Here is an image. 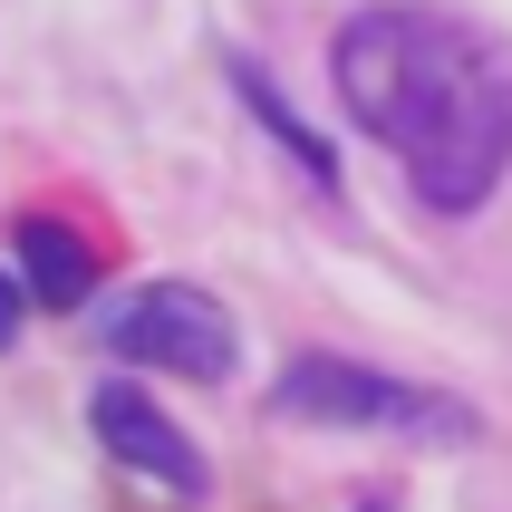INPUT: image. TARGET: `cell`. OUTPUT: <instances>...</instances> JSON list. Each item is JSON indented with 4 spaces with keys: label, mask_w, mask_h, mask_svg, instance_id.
Here are the masks:
<instances>
[{
    "label": "cell",
    "mask_w": 512,
    "mask_h": 512,
    "mask_svg": "<svg viewBox=\"0 0 512 512\" xmlns=\"http://www.w3.org/2000/svg\"><path fill=\"white\" fill-rule=\"evenodd\" d=\"M97 339L126 358V368H165V377H232V358H242V339H232V310L213 300V290L194 281H145L126 290L107 319H97Z\"/></svg>",
    "instance_id": "cell-3"
},
{
    "label": "cell",
    "mask_w": 512,
    "mask_h": 512,
    "mask_svg": "<svg viewBox=\"0 0 512 512\" xmlns=\"http://www.w3.org/2000/svg\"><path fill=\"white\" fill-rule=\"evenodd\" d=\"M329 87L435 213H484L512 174V58L445 10H358L329 39Z\"/></svg>",
    "instance_id": "cell-1"
},
{
    "label": "cell",
    "mask_w": 512,
    "mask_h": 512,
    "mask_svg": "<svg viewBox=\"0 0 512 512\" xmlns=\"http://www.w3.org/2000/svg\"><path fill=\"white\" fill-rule=\"evenodd\" d=\"M20 271H29V300H39V310H78L87 290H97V252H87L58 213H29L20 223Z\"/></svg>",
    "instance_id": "cell-5"
},
{
    "label": "cell",
    "mask_w": 512,
    "mask_h": 512,
    "mask_svg": "<svg viewBox=\"0 0 512 512\" xmlns=\"http://www.w3.org/2000/svg\"><path fill=\"white\" fill-rule=\"evenodd\" d=\"M87 426H97V445H107L126 474H145V484H165V493H203L213 484L203 445L174 426L145 387H97V397H87Z\"/></svg>",
    "instance_id": "cell-4"
},
{
    "label": "cell",
    "mask_w": 512,
    "mask_h": 512,
    "mask_svg": "<svg viewBox=\"0 0 512 512\" xmlns=\"http://www.w3.org/2000/svg\"><path fill=\"white\" fill-rule=\"evenodd\" d=\"M232 87H242V107L261 116V126H271V136L290 145V155H300V174H310V184H339V165H329V145L310 136V126H300V116H290V97L271 78H261V68H232Z\"/></svg>",
    "instance_id": "cell-6"
},
{
    "label": "cell",
    "mask_w": 512,
    "mask_h": 512,
    "mask_svg": "<svg viewBox=\"0 0 512 512\" xmlns=\"http://www.w3.org/2000/svg\"><path fill=\"white\" fill-rule=\"evenodd\" d=\"M281 416H310V426H397V435H445V445H474L484 416L435 387H406L387 368H358V358H290L281 387H271Z\"/></svg>",
    "instance_id": "cell-2"
},
{
    "label": "cell",
    "mask_w": 512,
    "mask_h": 512,
    "mask_svg": "<svg viewBox=\"0 0 512 512\" xmlns=\"http://www.w3.org/2000/svg\"><path fill=\"white\" fill-rule=\"evenodd\" d=\"M20 319H29V281H10V271H0V348L20 339Z\"/></svg>",
    "instance_id": "cell-7"
},
{
    "label": "cell",
    "mask_w": 512,
    "mask_h": 512,
    "mask_svg": "<svg viewBox=\"0 0 512 512\" xmlns=\"http://www.w3.org/2000/svg\"><path fill=\"white\" fill-rule=\"evenodd\" d=\"M358 512H397V503H387V493H377V503H358Z\"/></svg>",
    "instance_id": "cell-8"
}]
</instances>
